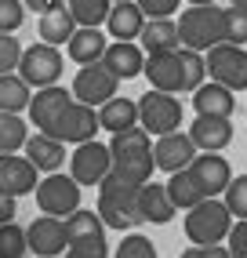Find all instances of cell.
Segmentation results:
<instances>
[{
    "label": "cell",
    "mask_w": 247,
    "mask_h": 258,
    "mask_svg": "<svg viewBox=\"0 0 247 258\" xmlns=\"http://www.w3.org/2000/svg\"><path fill=\"white\" fill-rule=\"evenodd\" d=\"M95 211L105 222V229H116V233L135 229L142 222V215H138V182L109 171L98 182V208Z\"/></svg>",
    "instance_id": "obj_1"
},
{
    "label": "cell",
    "mask_w": 247,
    "mask_h": 258,
    "mask_svg": "<svg viewBox=\"0 0 247 258\" xmlns=\"http://www.w3.org/2000/svg\"><path fill=\"white\" fill-rule=\"evenodd\" d=\"M109 153H113V171L124 178H131V182H149L153 178V135L142 127V124H135L128 131H116L113 135V142H109Z\"/></svg>",
    "instance_id": "obj_2"
},
{
    "label": "cell",
    "mask_w": 247,
    "mask_h": 258,
    "mask_svg": "<svg viewBox=\"0 0 247 258\" xmlns=\"http://www.w3.org/2000/svg\"><path fill=\"white\" fill-rule=\"evenodd\" d=\"M178 37L193 51H211L225 40V8L218 4H189L178 19Z\"/></svg>",
    "instance_id": "obj_3"
},
{
    "label": "cell",
    "mask_w": 247,
    "mask_h": 258,
    "mask_svg": "<svg viewBox=\"0 0 247 258\" xmlns=\"http://www.w3.org/2000/svg\"><path fill=\"white\" fill-rule=\"evenodd\" d=\"M186 236L189 244H222L233 229V211L225 208V200L218 197H204L197 208L186 211Z\"/></svg>",
    "instance_id": "obj_4"
},
{
    "label": "cell",
    "mask_w": 247,
    "mask_h": 258,
    "mask_svg": "<svg viewBox=\"0 0 247 258\" xmlns=\"http://www.w3.org/2000/svg\"><path fill=\"white\" fill-rule=\"evenodd\" d=\"M138 124H142L149 135H167L182 127V98L171 91H156L149 88L142 98H138Z\"/></svg>",
    "instance_id": "obj_5"
},
{
    "label": "cell",
    "mask_w": 247,
    "mask_h": 258,
    "mask_svg": "<svg viewBox=\"0 0 247 258\" xmlns=\"http://www.w3.org/2000/svg\"><path fill=\"white\" fill-rule=\"evenodd\" d=\"M204 62H207V77L222 84L229 91H247V51L240 44H215L211 51H204Z\"/></svg>",
    "instance_id": "obj_6"
},
{
    "label": "cell",
    "mask_w": 247,
    "mask_h": 258,
    "mask_svg": "<svg viewBox=\"0 0 247 258\" xmlns=\"http://www.w3.org/2000/svg\"><path fill=\"white\" fill-rule=\"evenodd\" d=\"M80 193L84 185L73 175H62V171H51L37 182V208L44 215H55V218H69L80 208Z\"/></svg>",
    "instance_id": "obj_7"
},
{
    "label": "cell",
    "mask_w": 247,
    "mask_h": 258,
    "mask_svg": "<svg viewBox=\"0 0 247 258\" xmlns=\"http://www.w3.org/2000/svg\"><path fill=\"white\" fill-rule=\"evenodd\" d=\"M19 77L29 88H51L62 77V51L55 44H29L22 47V62H19Z\"/></svg>",
    "instance_id": "obj_8"
},
{
    "label": "cell",
    "mask_w": 247,
    "mask_h": 258,
    "mask_svg": "<svg viewBox=\"0 0 247 258\" xmlns=\"http://www.w3.org/2000/svg\"><path fill=\"white\" fill-rule=\"evenodd\" d=\"M113 171V153L109 146H102L98 139L91 142H80L69 157V175H73L84 189H98V182Z\"/></svg>",
    "instance_id": "obj_9"
},
{
    "label": "cell",
    "mask_w": 247,
    "mask_h": 258,
    "mask_svg": "<svg viewBox=\"0 0 247 258\" xmlns=\"http://www.w3.org/2000/svg\"><path fill=\"white\" fill-rule=\"evenodd\" d=\"M142 77L149 80V88H156V91H171V95L189 91V84H186V62H182V47L146 55Z\"/></svg>",
    "instance_id": "obj_10"
},
{
    "label": "cell",
    "mask_w": 247,
    "mask_h": 258,
    "mask_svg": "<svg viewBox=\"0 0 247 258\" xmlns=\"http://www.w3.org/2000/svg\"><path fill=\"white\" fill-rule=\"evenodd\" d=\"M98 131H102V124H98V109H95V106H84V102H77V98L69 102L66 113L55 120V127H51V135H55L58 142H66V146L91 142Z\"/></svg>",
    "instance_id": "obj_11"
},
{
    "label": "cell",
    "mask_w": 247,
    "mask_h": 258,
    "mask_svg": "<svg viewBox=\"0 0 247 258\" xmlns=\"http://www.w3.org/2000/svg\"><path fill=\"white\" fill-rule=\"evenodd\" d=\"M120 88L116 73H109V66L105 62H91V66H80V73L73 77V98L84 102V106H102V102H109Z\"/></svg>",
    "instance_id": "obj_12"
},
{
    "label": "cell",
    "mask_w": 247,
    "mask_h": 258,
    "mask_svg": "<svg viewBox=\"0 0 247 258\" xmlns=\"http://www.w3.org/2000/svg\"><path fill=\"white\" fill-rule=\"evenodd\" d=\"M73 102V91H66L62 84H51V88H37V95L29 98V120H33V127L51 135V127H55V120L66 113V106Z\"/></svg>",
    "instance_id": "obj_13"
},
{
    "label": "cell",
    "mask_w": 247,
    "mask_h": 258,
    "mask_svg": "<svg viewBox=\"0 0 247 258\" xmlns=\"http://www.w3.org/2000/svg\"><path fill=\"white\" fill-rule=\"evenodd\" d=\"M26 244L33 254L40 258H58L66 254L69 240H66V222L55 215H44V218H33V226L26 229Z\"/></svg>",
    "instance_id": "obj_14"
},
{
    "label": "cell",
    "mask_w": 247,
    "mask_h": 258,
    "mask_svg": "<svg viewBox=\"0 0 247 258\" xmlns=\"http://www.w3.org/2000/svg\"><path fill=\"white\" fill-rule=\"evenodd\" d=\"M193 157H197V146H193L189 131H167V135H160V139L153 142V160H156L160 171H167V175L189 167Z\"/></svg>",
    "instance_id": "obj_15"
},
{
    "label": "cell",
    "mask_w": 247,
    "mask_h": 258,
    "mask_svg": "<svg viewBox=\"0 0 247 258\" xmlns=\"http://www.w3.org/2000/svg\"><path fill=\"white\" fill-rule=\"evenodd\" d=\"M40 171L33 167L29 157H19V153H0V189L11 197H26L37 193V178Z\"/></svg>",
    "instance_id": "obj_16"
},
{
    "label": "cell",
    "mask_w": 247,
    "mask_h": 258,
    "mask_svg": "<svg viewBox=\"0 0 247 258\" xmlns=\"http://www.w3.org/2000/svg\"><path fill=\"white\" fill-rule=\"evenodd\" d=\"M189 171L197 175V182H200V189L207 197H222L229 178H233V167H229V160L222 157V153H197L193 164H189Z\"/></svg>",
    "instance_id": "obj_17"
},
{
    "label": "cell",
    "mask_w": 247,
    "mask_h": 258,
    "mask_svg": "<svg viewBox=\"0 0 247 258\" xmlns=\"http://www.w3.org/2000/svg\"><path fill=\"white\" fill-rule=\"evenodd\" d=\"M189 139L200 153H222L229 142H233V124L229 116H200L189 124Z\"/></svg>",
    "instance_id": "obj_18"
},
{
    "label": "cell",
    "mask_w": 247,
    "mask_h": 258,
    "mask_svg": "<svg viewBox=\"0 0 247 258\" xmlns=\"http://www.w3.org/2000/svg\"><path fill=\"white\" fill-rule=\"evenodd\" d=\"M102 62L109 66V73H116V80H135V77H142L146 51H142L138 40H113L105 47Z\"/></svg>",
    "instance_id": "obj_19"
},
{
    "label": "cell",
    "mask_w": 247,
    "mask_h": 258,
    "mask_svg": "<svg viewBox=\"0 0 247 258\" xmlns=\"http://www.w3.org/2000/svg\"><path fill=\"white\" fill-rule=\"evenodd\" d=\"M138 215H142V222H153V226H167L178 215V208L167 197V185L153 182V178L138 185Z\"/></svg>",
    "instance_id": "obj_20"
},
{
    "label": "cell",
    "mask_w": 247,
    "mask_h": 258,
    "mask_svg": "<svg viewBox=\"0 0 247 258\" xmlns=\"http://www.w3.org/2000/svg\"><path fill=\"white\" fill-rule=\"evenodd\" d=\"M26 157L33 160L37 171H44V175L62 171V164H66V142H58L55 135L37 131V135H29V139H26Z\"/></svg>",
    "instance_id": "obj_21"
},
{
    "label": "cell",
    "mask_w": 247,
    "mask_h": 258,
    "mask_svg": "<svg viewBox=\"0 0 247 258\" xmlns=\"http://www.w3.org/2000/svg\"><path fill=\"white\" fill-rule=\"evenodd\" d=\"M105 47H109V40H105V33L98 26H77V33L66 44V55L77 66H91V62H102Z\"/></svg>",
    "instance_id": "obj_22"
},
{
    "label": "cell",
    "mask_w": 247,
    "mask_h": 258,
    "mask_svg": "<svg viewBox=\"0 0 247 258\" xmlns=\"http://www.w3.org/2000/svg\"><path fill=\"white\" fill-rule=\"evenodd\" d=\"M142 26H146V11L138 8V0H120L109 8V19H105V29L113 40H138Z\"/></svg>",
    "instance_id": "obj_23"
},
{
    "label": "cell",
    "mask_w": 247,
    "mask_h": 258,
    "mask_svg": "<svg viewBox=\"0 0 247 258\" xmlns=\"http://www.w3.org/2000/svg\"><path fill=\"white\" fill-rule=\"evenodd\" d=\"M233 95L236 91L222 88V84H215V80H204L200 88L193 91V109H197L200 116H233V109H236Z\"/></svg>",
    "instance_id": "obj_24"
},
{
    "label": "cell",
    "mask_w": 247,
    "mask_h": 258,
    "mask_svg": "<svg viewBox=\"0 0 247 258\" xmlns=\"http://www.w3.org/2000/svg\"><path fill=\"white\" fill-rule=\"evenodd\" d=\"M138 44H142L146 55H156V51H174V47H182L178 22H174V19H146L142 33H138Z\"/></svg>",
    "instance_id": "obj_25"
},
{
    "label": "cell",
    "mask_w": 247,
    "mask_h": 258,
    "mask_svg": "<svg viewBox=\"0 0 247 258\" xmlns=\"http://www.w3.org/2000/svg\"><path fill=\"white\" fill-rule=\"evenodd\" d=\"M98 124H102V131H109V135L135 127L138 124V98L113 95L109 102H102V106H98Z\"/></svg>",
    "instance_id": "obj_26"
},
{
    "label": "cell",
    "mask_w": 247,
    "mask_h": 258,
    "mask_svg": "<svg viewBox=\"0 0 247 258\" xmlns=\"http://www.w3.org/2000/svg\"><path fill=\"white\" fill-rule=\"evenodd\" d=\"M37 33H40V40L44 44H69V37L77 33V19L69 15V8L62 4V8H51V11H44L40 15V22H37Z\"/></svg>",
    "instance_id": "obj_27"
},
{
    "label": "cell",
    "mask_w": 247,
    "mask_h": 258,
    "mask_svg": "<svg viewBox=\"0 0 247 258\" xmlns=\"http://www.w3.org/2000/svg\"><path fill=\"white\" fill-rule=\"evenodd\" d=\"M66 240L69 244H95V240H105V222L98 218V211L77 208L66 218Z\"/></svg>",
    "instance_id": "obj_28"
},
{
    "label": "cell",
    "mask_w": 247,
    "mask_h": 258,
    "mask_svg": "<svg viewBox=\"0 0 247 258\" xmlns=\"http://www.w3.org/2000/svg\"><path fill=\"white\" fill-rule=\"evenodd\" d=\"M167 197H171V204H174L178 211H189V208H197L207 193L200 189L197 175H193L189 167H182V171H174V175L167 178Z\"/></svg>",
    "instance_id": "obj_29"
},
{
    "label": "cell",
    "mask_w": 247,
    "mask_h": 258,
    "mask_svg": "<svg viewBox=\"0 0 247 258\" xmlns=\"http://www.w3.org/2000/svg\"><path fill=\"white\" fill-rule=\"evenodd\" d=\"M29 98H33V88L19 73H0V109L4 113H26Z\"/></svg>",
    "instance_id": "obj_30"
},
{
    "label": "cell",
    "mask_w": 247,
    "mask_h": 258,
    "mask_svg": "<svg viewBox=\"0 0 247 258\" xmlns=\"http://www.w3.org/2000/svg\"><path fill=\"white\" fill-rule=\"evenodd\" d=\"M26 139H29V127H26L22 113H4L0 109V153L26 149Z\"/></svg>",
    "instance_id": "obj_31"
},
{
    "label": "cell",
    "mask_w": 247,
    "mask_h": 258,
    "mask_svg": "<svg viewBox=\"0 0 247 258\" xmlns=\"http://www.w3.org/2000/svg\"><path fill=\"white\" fill-rule=\"evenodd\" d=\"M66 8L77 19V26H105L113 0H66Z\"/></svg>",
    "instance_id": "obj_32"
},
{
    "label": "cell",
    "mask_w": 247,
    "mask_h": 258,
    "mask_svg": "<svg viewBox=\"0 0 247 258\" xmlns=\"http://www.w3.org/2000/svg\"><path fill=\"white\" fill-rule=\"evenodd\" d=\"M26 251H29L26 229L19 222H4V226H0V258H22Z\"/></svg>",
    "instance_id": "obj_33"
},
{
    "label": "cell",
    "mask_w": 247,
    "mask_h": 258,
    "mask_svg": "<svg viewBox=\"0 0 247 258\" xmlns=\"http://www.w3.org/2000/svg\"><path fill=\"white\" fill-rule=\"evenodd\" d=\"M113 258H160V254H156V247H153L149 236H142V233H128V236L120 240V247L113 251Z\"/></svg>",
    "instance_id": "obj_34"
},
{
    "label": "cell",
    "mask_w": 247,
    "mask_h": 258,
    "mask_svg": "<svg viewBox=\"0 0 247 258\" xmlns=\"http://www.w3.org/2000/svg\"><path fill=\"white\" fill-rule=\"evenodd\" d=\"M222 200H225V208L233 211V218H247V175L229 178V185H225Z\"/></svg>",
    "instance_id": "obj_35"
},
{
    "label": "cell",
    "mask_w": 247,
    "mask_h": 258,
    "mask_svg": "<svg viewBox=\"0 0 247 258\" xmlns=\"http://www.w3.org/2000/svg\"><path fill=\"white\" fill-rule=\"evenodd\" d=\"M22 62V44L15 40V33H0V73H19Z\"/></svg>",
    "instance_id": "obj_36"
},
{
    "label": "cell",
    "mask_w": 247,
    "mask_h": 258,
    "mask_svg": "<svg viewBox=\"0 0 247 258\" xmlns=\"http://www.w3.org/2000/svg\"><path fill=\"white\" fill-rule=\"evenodd\" d=\"M26 22V0H0V33H15Z\"/></svg>",
    "instance_id": "obj_37"
},
{
    "label": "cell",
    "mask_w": 247,
    "mask_h": 258,
    "mask_svg": "<svg viewBox=\"0 0 247 258\" xmlns=\"http://www.w3.org/2000/svg\"><path fill=\"white\" fill-rule=\"evenodd\" d=\"M225 40L229 44H247V11L240 8H225Z\"/></svg>",
    "instance_id": "obj_38"
},
{
    "label": "cell",
    "mask_w": 247,
    "mask_h": 258,
    "mask_svg": "<svg viewBox=\"0 0 247 258\" xmlns=\"http://www.w3.org/2000/svg\"><path fill=\"white\" fill-rule=\"evenodd\" d=\"M225 247H229L233 258H247V218L233 222V229H229V236H225Z\"/></svg>",
    "instance_id": "obj_39"
},
{
    "label": "cell",
    "mask_w": 247,
    "mask_h": 258,
    "mask_svg": "<svg viewBox=\"0 0 247 258\" xmlns=\"http://www.w3.org/2000/svg\"><path fill=\"white\" fill-rule=\"evenodd\" d=\"M62 258H109V244L95 240V244H69Z\"/></svg>",
    "instance_id": "obj_40"
},
{
    "label": "cell",
    "mask_w": 247,
    "mask_h": 258,
    "mask_svg": "<svg viewBox=\"0 0 247 258\" xmlns=\"http://www.w3.org/2000/svg\"><path fill=\"white\" fill-rule=\"evenodd\" d=\"M182 0H138V8L146 11V19H171L178 11Z\"/></svg>",
    "instance_id": "obj_41"
},
{
    "label": "cell",
    "mask_w": 247,
    "mask_h": 258,
    "mask_svg": "<svg viewBox=\"0 0 247 258\" xmlns=\"http://www.w3.org/2000/svg\"><path fill=\"white\" fill-rule=\"evenodd\" d=\"M182 258H233V254L222 244H193L189 251H182Z\"/></svg>",
    "instance_id": "obj_42"
},
{
    "label": "cell",
    "mask_w": 247,
    "mask_h": 258,
    "mask_svg": "<svg viewBox=\"0 0 247 258\" xmlns=\"http://www.w3.org/2000/svg\"><path fill=\"white\" fill-rule=\"evenodd\" d=\"M15 200L19 197H11V193L0 189V226H4V222H15Z\"/></svg>",
    "instance_id": "obj_43"
},
{
    "label": "cell",
    "mask_w": 247,
    "mask_h": 258,
    "mask_svg": "<svg viewBox=\"0 0 247 258\" xmlns=\"http://www.w3.org/2000/svg\"><path fill=\"white\" fill-rule=\"evenodd\" d=\"M66 0H26V8L29 11H37V15H44V11H51V8H62Z\"/></svg>",
    "instance_id": "obj_44"
},
{
    "label": "cell",
    "mask_w": 247,
    "mask_h": 258,
    "mask_svg": "<svg viewBox=\"0 0 247 258\" xmlns=\"http://www.w3.org/2000/svg\"><path fill=\"white\" fill-rule=\"evenodd\" d=\"M229 8H240V11H247V0H229Z\"/></svg>",
    "instance_id": "obj_45"
},
{
    "label": "cell",
    "mask_w": 247,
    "mask_h": 258,
    "mask_svg": "<svg viewBox=\"0 0 247 258\" xmlns=\"http://www.w3.org/2000/svg\"><path fill=\"white\" fill-rule=\"evenodd\" d=\"M186 4H215V0H186Z\"/></svg>",
    "instance_id": "obj_46"
},
{
    "label": "cell",
    "mask_w": 247,
    "mask_h": 258,
    "mask_svg": "<svg viewBox=\"0 0 247 258\" xmlns=\"http://www.w3.org/2000/svg\"><path fill=\"white\" fill-rule=\"evenodd\" d=\"M113 4H120V0H113Z\"/></svg>",
    "instance_id": "obj_47"
},
{
    "label": "cell",
    "mask_w": 247,
    "mask_h": 258,
    "mask_svg": "<svg viewBox=\"0 0 247 258\" xmlns=\"http://www.w3.org/2000/svg\"><path fill=\"white\" fill-rule=\"evenodd\" d=\"M37 258H40V254H37Z\"/></svg>",
    "instance_id": "obj_48"
}]
</instances>
